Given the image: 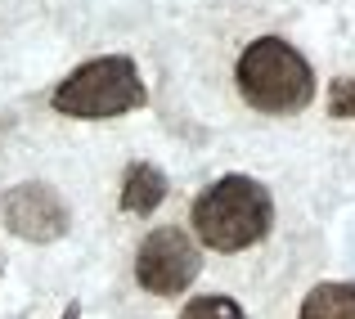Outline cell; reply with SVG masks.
<instances>
[{
  "label": "cell",
  "mask_w": 355,
  "mask_h": 319,
  "mask_svg": "<svg viewBox=\"0 0 355 319\" xmlns=\"http://www.w3.org/2000/svg\"><path fill=\"white\" fill-rule=\"evenodd\" d=\"M59 319H81V306H77V302H68V311H63Z\"/></svg>",
  "instance_id": "30bf717a"
},
{
  "label": "cell",
  "mask_w": 355,
  "mask_h": 319,
  "mask_svg": "<svg viewBox=\"0 0 355 319\" xmlns=\"http://www.w3.org/2000/svg\"><path fill=\"white\" fill-rule=\"evenodd\" d=\"M166 193H171V184H166V175L153 162H130L126 175H121V198L117 202L126 216H148L166 202Z\"/></svg>",
  "instance_id": "8992f818"
},
{
  "label": "cell",
  "mask_w": 355,
  "mask_h": 319,
  "mask_svg": "<svg viewBox=\"0 0 355 319\" xmlns=\"http://www.w3.org/2000/svg\"><path fill=\"white\" fill-rule=\"evenodd\" d=\"M189 225L202 248L225 252V257L230 252H248L261 239H270V230H275V198L252 175H239V171L220 175L193 198Z\"/></svg>",
  "instance_id": "6da1fadb"
},
{
  "label": "cell",
  "mask_w": 355,
  "mask_h": 319,
  "mask_svg": "<svg viewBox=\"0 0 355 319\" xmlns=\"http://www.w3.org/2000/svg\"><path fill=\"white\" fill-rule=\"evenodd\" d=\"M202 275V252L180 225H157L135 252V284L153 297H180Z\"/></svg>",
  "instance_id": "277c9868"
},
{
  "label": "cell",
  "mask_w": 355,
  "mask_h": 319,
  "mask_svg": "<svg viewBox=\"0 0 355 319\" xmlns=\"http://www.w3.org/2000/svg\"><path fill=\"white\" fill-rule=\"evenodd\" d=\"M0 275H5V257H0Z\"/></svg>",
  "instance_id": "8fae6325"
},
{
  "label": "cell",
  "mask_w": 355,
  "mask_h": 319,
  "mask_svg": "<svg viewBox=\"0 0 355 319\" xmlns=\"http://www.w3.org/2000/svg\"><path fill=\"white\" fill-rule=\"evenodd\" d=\"M297 319H355V284H315Z\"/></svg>",
  "instance_id": "52a82bcc"
},
{
  "label": "cell",
  "mask_w": 355,
  "mask_h": 319,
  "mask_svg": "<svg viewBox=\"0 0 355 319\" xmlns=\"http://www.w3.org/2000/svg\"><path fill=\"white\" fill-rule=\"evenodd\" d=\"M148 90L139 77V63L130 54H99V59L81 63L77 72L54 86L50 108L77 121H104V117H126V112L144 108Z\"/></svg>",
  "instance_id": "3957f363"
},
{
  "label": "cell",
  "mask_w": 355,
  "mask_h": 319,
  "mask_svg": "<svg viewBox=\"0 0 355 319\" xmlns=\"http://www.w3.org/2000/svg\"><path fill=\"white\" fill-rule=\"evenodd\" d=\"M329 117H355V81L338 77L329 86Z\"/></svg>",
  "instance_id": "9c48e42d"
},
{
  "label": "cell",
  "mask_w": 355,
  "mask_h": 319,
  "mask_svg": "<svg viewBox=\"0 0 355 319\" xmlns=\"http://www.w3.org/2000/svg\"><path fill=\"white\" fill-rule=\"evenodd\" d=\"M180 319H248V315H243V306L234 302V297L207 293V297H193V302H184Z\"/></svg>",
  "instance_id": "ba28073f"
},
{
  "label": "cell",
  "mask_w": 355,
  "mask_h": 319,
  "mask_svg": "<svg viewBox=\"0 0 355 319\" xmlns=\"http://www.w3.org/2000/svg\"><path fill=\"white\" fill-rule=\"evenodd\" d=\"M234 86L248 108L266 117H297L315 99V72L293 41L257 36L234 63Z\"/></svg>",
  "instance_id": "7a4b0ae2"
},
{
  "label": "cell",
  "mask_w": 355,
  "mask_h": 319,
  "mask_svg": "<svg viewBox=\"0 0 355 319\" xmlns=\"http://www.w3.org/2000/svg\"><path fill=\"white\" fill-rule=\"evenodd\" d=\"M0 221H5L9 234L27 243H59L68 234L72 216H68V202L59 198V189L45 180H23L14 189H5L0 198Z\"/></svg>",
  "instance_id": "5b68a950"
}]
</instances>
